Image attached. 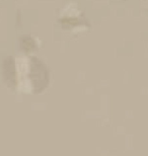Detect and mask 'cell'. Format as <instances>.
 Here are the masks:
<instances>
[{
  "label": "cell",
  "mask_w": 148,
  "mask_h": 156,
  "mask_svg": "<svg viewBox=\"0 0 148 156\" xmlns=\"http://www.w3.org/2000/svg\"><path fill=\"white\" fill-rule=\"evenodd\" d=\"M31 78L33 82L36 84L34 89L39 91V86L38 84H41V88H45L47 83H48V72L45 67V65L41 61L36 58L31 59Z\"/></svg>",
  "instance_id": "obj_1"
}]
</instances>
